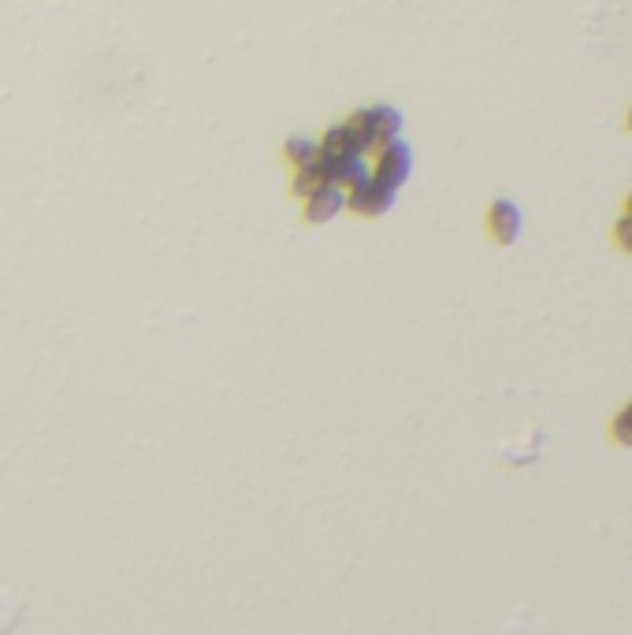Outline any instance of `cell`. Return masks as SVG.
I'll return each mask as SVG.
<instances>
[{
    "instance_id": "cell-5",
    "label": "cell",
    "mask_w": 632,
    "mask_h": 635,
    "mask_svg": "<svg viewBox=\"0 0 632 635\" xmlns=\"http://www.w3.org/2000/svg\"><path fill=\"white\" fill-rule=\"evenodd\" d=\"M346 205V194L343 186H335V182H324L320 190L305 197V220L309 223H328L331 216H339V208Z\"/></svg>"
},
{
    "instance_id": "cell-1",
    "label": "cell",
    "mask_w": 632,
    "mask_h": 635,
    "mask_svg": "<svg viewBox=\"0 0 632 635\" xmlns=\"http://www.w3.org/2000/svg\"><path fill=\"white\" fill-rule=\"evenodd\" d=\"M357 130V142H361V153L369 149H380V145L395 142L398 130H402V112L391 108V104H372V108H361L357 116H350Z\"/></svg>"
},
{
    "instance_id": "cell-6",
    "label": "cell",
    "mask_w": 632,
    "mask_h": 635,
    "mask_svg": "<svg viewBox=\"0 0 632 635\" xmlns=\"http://www.w3.org/2000/svg\"><path fill=\"white\" fill-rule=\"evenodd\" d=\"M320 164H324V171H328V182L343 186V190H350L354 182H361L365 175H369L365 156H324L320 153Z\"/></svg>"
},
{
    "instance_id": "cell-3",
    "label": "cell",
    "mask_w": 632,
    "mask_h": 635,
    "mask_svg": "<svg viewBox=\"0 0 632 635\" xmlns=\"http://www.w3.org/2000/svg\"><path fill=\"white\" fill-rule=\"evenodd\" d=\"M409 171H413V149H409L406 142H387L380 145V156H376V179L383 182V186H391V190H398L402 182L409 179Z\"/></svg>"
},
{
    "instance_id": "cell-4",
    "label": "cell",
    "mask_w": 632,
    "mask_h": 635,
    "mask_svg": "<svg viewBox=\"0 0 632 635\" xmlns=\"http://www.w3.org/2000/svg\"><path fill=\"white\" fill-rule=\"evenodd\" d=\"M525 231V212L510 201V197H499V201H491L488 208V234L499 242V246H514L517 238Z\"/></svg>"
},
{
    "instance_id": "cell-13",
    "label": "cell",
    "mask_w": 632,
    "mask_h": 635,
    "mask_svg": "<svg viewBox=\"0 0 632 635\" xmlns=\"http://www.w3.org/2000/svg\"><path fill=\"white\" fill-rule=\"evenodd\" d=\"M625 127H629V130H632V108H629V116H625Z\"/></svg>"
},
{
    "instance_id": "cell-10",
    "label": "cell",
    "mask_w": 632,
    "mask_h": 635,
    "mask_svg": "<svg viewBox=\"0 0 632 635\" xmlns=\"http://www.w3.org/2000/svg\"><path fill=\"white\" fill-rule=\"evenodd\" d=\"M610 439L618 442V446H625V450H632V402H625L614 413V420H610Z\"/></svg>"
},
{
    "instance_id": "cell-9",
    "label": "cell",
    "mask_w": 632,
    "mask_h": 635,
    "mask_svg": "<svg viewBox=\"0 0 632 635\" xmlns=\"http://www.w3.org/2000/svg\"><path fill=\"white\" fill-rule=\"evenodd\" d=\"M324 182H328V171H324V164H320V160H313V164L298 168V175H294V194L309 197L313 190H320Z\"/></svg>"
},
{
    "instance_id": "cell-8",
    "label": "cell",
    "mask_w": 632,
    "mask_h": 635,
    "mask_svg": "<svg viewBox=\"0 0 632 635\" xmlns=\"http://www.w3.org/2000/svg\"><path fill=\"white\" fill-rule=\"evenodd\" d=\"M283 156H287L294 168H305V164H313V160H320V142H313V138H287V145H283Z\"/></svg>"
},
{
    "instance_id": "cell-12",
    "label": "cell",
    "mask_w": 632,
    "mask_h": 635,
    "mask_svg": "<svg viewBox=\"0 0 632 635\" xmlns=\"http://www.w3.org/2000/svg\"><path fill=\"white\" fill-rule=\"evenodd\" d=\"M625 216H632V194L625 197Z\"/></svg>"
},
{
    "instance_id": "cell-11",
    "label": "cell",
    "mask_w": 632,
    "mask_h": 635,
    "mask_svg": "<svg viewBox=\"0 0 632 635\" xmlns=\"http://www.w3.org/2000/svg\"><path fill=\"white\" fill-rule=\"evenodd\" d=\"M614 242H618L625 253H632V216H621V220L614 223Z\"/></svg>"
},
{
    "instance_id": "cell-7",
    "label": "cell",
    "mask_w": 632,
    "mask_h": 635,
    "mask_svg": "<svg viewBox=\"0 0 632 635\" xmlns=\"http://www.w3.org/2000/svg\"><path fill=\"white\" fill-rule=\"evenodd\" d=\"M320 153H324V156H365V153H361V142H357L354 123H350V119H346V123H335V127L324 134Z\"/></svg>"
},
{
    "instance_id": "cell-2",
    "label": "cell",
    "mask_w": 632,
    "mask_h": 635,
    "mask_svg": "<svg viewBox=\"0 0 632 635\" xmlns=\"http://www.w3.org/2000/svg\"><path fill=\"white\" fill-rule=\"evenodd\" d=\"M395 194L391 186H383L376 175H365L361 182H354L350 190H346V205L354 208L357 216H383L387 208L395 205Z\"/></svg>"
}]
</instances>
